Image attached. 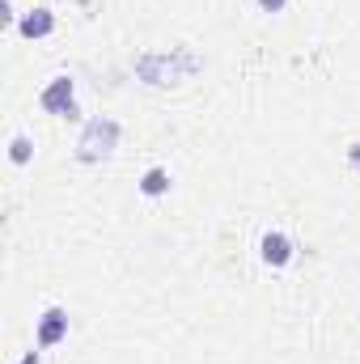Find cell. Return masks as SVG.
Returning a JSON list of instances; mask_svg holds the SVG:
<instances>
[{"label":"cell","instance_id":"3957f363","mask_svg":"<svg viewBox=\"0 0 360 364\" xmlns=\"http://www.w3.org/2000/svg\"><path fill=\"white\" fill-rule=\"evenodd\" d=\"M64 335H68V314H64L60 305H51V309L38 318V348H55Z\"/></svg>","mask_w":360,"mask_h":364},{"label":"cell","instance_id":"8992f818","mask_svg":"<svg viewBox=\"0 0 360 364\" xmlns=\"http://www.w3.org/2000/svg\"><path fill=\"white\" fill-rule=\"evenodd\" d=\"M140 191H144V195H153V199H157V195H166V191H170V174H166V170H149V174L140 178Z\"/></svg>","mask_w":360,"mask_h":364},{"label":"cell","instance_id":"ba28073f","mask_svg":"<svg viewBox=\"0 0 360 364\" xmlns=\"http://www.w3.org/2000/svg\"><path fill=\"white\" fill-rule=\"evenodd\" d=\"M284 4H288V0H259V9H263V13H280Z\"/></svg>","mask_w":360,"mask_h":364},{"label":"cell","instance_id":"9c48e42d","mask_svg":"<svg viewBox=\"0 0 360 364\" xmlns=\"http://www.w3.org/2000/svg\"><path fill=\"white\" fill-rule=\"evenodd\" d=\"M21 364H38V352H30V356H26Z\"/></svg>","mask_w":360,"mask_h":364},{"label":"cell","instance_id":"52a82bcc","mask_svg":"<svg viewBox=\"0 0 360 364\" xmlns=\"http://www.w3.org/2000/svg\"><path fill=\"white\" fill-rule=\"evenodd\" d=\"M9 157H13V166H26V161L34 157V140H30V136H13V144H9Z\"/></svg>","mask_w":360,"mask_h":364},{"label":"cell","instance_id":"5b68a950","mask_svg":"<svg viewBox=\"0 0 360 364\" xmlns=\"http://www.w3.org/2000/svg\"><path fill=\"white\" fill-rule=\"evenodd\" d=\"M259 255H263V263H268V267H284V263L292 259V242H288L284 233H263Z\"/></svg>","mask_w":360,"mask_h":364},{"label":"cell","instance_id":"6da1fadb","mask_svg":"<svg viewBox=\"0 0 360 364\" xmlns=\"http://www.w3.org/2000/svg\"><path fill=\"white\" fill-rule=\"evenodd\" d=\"M115 140H119V123H110V119H93L90 127H85V136H81V161H97V157H106V153L115 149Z\"/></svg>","mask_w":360,"mask_h":364},{"label":"cell","instance_id":"277c9868","mask_svg":"<svg viewBox=\"0 0 360 364\" xmlns=\"http://www.w3.org/2000/svg\"><path fill=\"white\" fill-rule=\"evenodd\" d=\"M55 30V17H51V9H30L21 21H17V34L21 38H47Z\"/></svg>","mask_w":360,"mask_h":364},{"label":"cell","instance_id":"7a4b0ae2","mask_svg":"<svg viewBox=\"0 0 360 364\" xmlns=\"http://www.w3.org/2000/svg\"><path fill=\"white\" fill-rule=\"evenodd\" d=\"M38 106L51 110V114H77V90H73V81H68V77H55V81L43 90Z\"/></svg>","mask_w":360,"mask_h":364}]
</instances>
